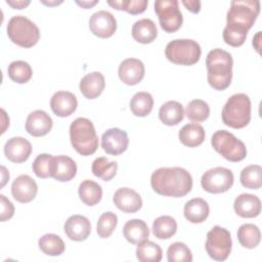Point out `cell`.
Masks as SVG:
<instances>
[{
	"label": "cell",
	"mask_w": 262,
	"mask_h": 262,
	"mask_svg": "<svg viewBox=\"0 0 262 262\" xmlns=\"http://www.w3.org/2000/svg\"><path fill=\"white\" fill-rule=\"evenodd\" d=\"M151 188L165 196L182 198L192 188L190 173L180 167L159 168L150 176Z\"/></svg>",
	"instance_id": "obj_1"
},
{
	"label": "cell",
	"mask_w": 262,
	"mask_h": 262,
	"mask_svg": "<svg viewBox=\"0 0 262 262\" xmlns=\"http://www.w3.org/2000/svg\"><path fill=\"white\" fill-rule=\"evenodd\" d=\"M232 66L233 60L229 52L221 48L211 50L206 57L209 85L219 91L226 89L231 83Z\"/></svg>",
	"instance_id": "obj_2"
},
{
	"label": "cell",
	"mask_w": 262,
	"mask_h": 262,
	"mask_svg": "<svg viewBox=\"0 0 262 262\" xmlns=\"http://www.w3.org/2000/svg\"><path fill=\"white\" fill-rule=\"evenodd\" d=\"M73 147L82 156L94 154L98 147V136L93 123L87 118H77L70 126Z\"/></svg>",
	"instance_id": "obj_3"
},
{
	"label": "cell",
	"mask_w": 262,
	"mask_h": 262,
	"mask_svg": "<svg viewBox=\"0 0 262 262\" xmlns=\"http://www.w3.org/2000/svg\"><path fill=\"white\" fill-rule=\"evenodd\" d=\"M260 12L258 0L231 1L226 15V27L248 32L254 25Z\"/></svg>",
	"instance_id": "obj_4"
},
{
	"label": "cell",
	"mask_w": 262,
	"mask_h": 262,
	"mask_svg": "<svg viewBox=\"0 0 262 262\" xmlns=\"http://www.w3.org/2000/svg\"><path fill=\"white\" fill-rule=\"evenodd\" d=\"M223 123L231 128L241 129L251 121V100L245 93L231 95L224 104L221 113Z\"/></svg>",
	"instance_id": "obj_5"
},
{
	"label": "cell",
	"mask_w": 262,
	"mask_h": 262,
	"mask_svg": "<svg viewBox=\"0 0 262 262\" xmlns=\"http://www.w3.org/2000/svg\"><path fill=\"white\" fill-rule=\"evenodd\" d=\"M6 31L9 39L24 48L34 46L40 38V31L37 25L24 15L12 16L8 20Z\"/></svg>",
	"instance_id": "obj_6"
},
{
	"label": "cell",
	"mask_w": 262,
	"mask_h": 262,
	"mask_svg": "<svg viewBox=\"0 0 262 262\" xmlns=\"http://www.w3.org/2000/svg\"><path fill=\"white\" fill-rule=\"evenodd\" d=\"M202 49L200 44L192 39H175L170 41L165 48L167 59L181 66H192L200 60Z\"/></svg>",
	"instance_id": "obj_7"
},
{
	"label": "cell",
	"mask_w": 262,
	"mask_h": 262,
	"mask_svg": "<svg viewBox=\"0 0 262 262\" xmlns=\"http://www.w3.org/2000/svg\"><path fill=\"white\" fill-rule=\"evenodd\" d=\"M213 148L230 162H239L247 157L245 143L226 130H217L211 138Z\"/></svg>",
	"instance_id": "obj_8"
},
{
	"label": "cell",
	"mask_w": 262,
	"mask_h": 262,
	"mask_svg": "<svg viewBox=\"0 0 262 262\" xmlns=\"http://www.w3.org/2000/svg\"><path fill=\"white\" fill-rule=\"evenodd\" d=\"M205 248L210 256L215 261H224L228 258L231 248L232 241L230 232L219 225L214 226L207 233V239Z\"/></svg>",
	"instance_id": "obj_9"
},
{
	"label": "cell",
	"mask_w": 262,
	"mask_h": 262,
	"mask_svg": "<svg viewBox=\"0 0 262 262\" xmlns=\"http://www.w3.org/2000/svg\"><path fill=\"white\" fill-rule=\"evenodd\" d=\"M155 11L165 32L174 33L180 29L183 17L177 0H158L155 2Z\"/></svg>",
	"instance_id": "obj_10"
},
{
	"label": "cell",
	"mask_w": 262,
	"mask_h": 262,
	"mask_svg": "<svg viewBox=\"0 0 262 262\" xmlns=\"http://www.w3.org/2000/svg\"><path fill=\"white\" fill-rule=\"evenodd\" d=\"M233 180L231 170L224 167H215L207 170L202 175L201 184L203 189L210 193H221L231 188Z\"/></svg>",
	"instance_id": "obj_11"
},
{
	"label": "cell",
	"mask_w": 262,
	"mask_h": 262,
	"mask_svg": "<svg viewBox=\"0 0 262 262\" xmlns=\"http://www.w3.org/2000/svg\"><path fill=\"white\" fill-rule=\"evenodd\" d=\"M89 29L99 38H110L117 30V20L110 11L98 10L90 16Z\"/></svg>",
	"instance_id": "obj_12"
},
{
	"label": "cell",
	"mask_w": 262,
	"mask_h": 262,
	"mask_svg": "<svg viewBox=\"0 0 262 262\" xmlns=\"http://www.w3.org/2000/svg\"><path fill=\"white\" fill-rule=\"evenodd\" d=\"M129 144V138L127 132L120 128L107 129L101 136L102 149L113 156L123 154Z\"/></svg>",
	"instance_id": "obj_13"
},
{
	"label": "cell",
	"mask_w": 262,
	"mask_h": 262,
	"mask_svg": "<svg viewBox=\"0 0 262 262\" xmlns=\"http://www.w3.org/2000/svg\"><path fill=\"white\" fill-rule=\"evenodd\" d=\"M38 185L36 181L27 174L16 177L11 184V194L19 203L26 204L33 201L37 194Z\"/></svg>",
	"instance_id": "obj_14"
},
{
	"label": "cell",
	"mask_w": 262,
	"mask_h": 262,
	"mask_svg": "<svg viewBox=\"0 0 262 262\" xmlns=\"http://www.w3.org/2000/svg\"><path fill=\"white\" fill-rule=\"evenodd\" d=\"M145 68L141 60L137 58L124 59L118 69L120 80L126 85H136L144 77Z\"/></svg>",
	"instance_id": "obj_15"
},
{
	"label": "cell",
	"mask_w": 262,
	"mask_h": 262,
	"mask_svg": "<svg viewBox=\"0 0 262 262\" xmlns=\"http://www.w3.org/2000/svg\"><path fill=\"white\" fill-rule=\"evenodd\" d=\"M67 236L75 242L85 241L91 232V223L89 219L83 215L70 216L63 225Z\"/></svg>",
	"instance_id": "obj_16"
},
{
	"label": "cell",
	"mask_w": 262,
	"mask_h": 262,
	"mask_svg": "<svg viewBox=\"0 0 262 262\" xmlns=\"http://www.w3.org/2000/svg\"><path fill=\"white\" fill-rule=\"evenodd\" d=\"M53 125L51 117L42 110H37L30 113L26 120L27 132L35 137L44 136L49 133Z\"/></svg>",
	"instance_id": "obj_17"
},
{
	"label": "cell",
	"mask_w": 262,
	"mask_h": 262,
	"mask_svg": "<svg viewBox=\"0 0 262 262\" xmlns=\"http://www.w3.org/2000/svg\"><path fill=\"white\" fill-rule=\"evenodd\" d=\"M32 152L31 142L20 136L11 137L4 145L5 157L13 163L26 162Z\"/></svg>",
	"instance_id": "obj_18"
},
{
	"label": "cell",
	"mask_w": 262,
	"mask_h": 262,
	"mask_svg": "<svg viewBox=\"0 0 262 262\" xmlns=\"http://www.w3.org/2000/svg\"><path fill=\"white\" fill-rule=\"evenodd\" d=\"M113 202L119 210L125 213H135L142 207V200L139 193L129 187H121L116 190Z\"/></svg>",
	"instance_id": "obj_19"
},
{
	"label": "cell",
	"mask_w": 262,
	"mask_h": 262,
	"mask_svg": "<svg viewBox=\"0 0 262 262\" xmlns=\"http://www.w3.org/2000/svg\"><path fill=\"white\" fill-rule=\"evenodd\" d=\"M78 106V100L74 93L70 91H57L50 98L52 112L61 118L71 116Z\"/></svg>",
	"instance_id": "obj_20"
},
{
	"label": "cell",
	"mask_w": 262,
	"mask_h": 262,
	"mask_svg": "<svg viewBox=\"0 0 262 262\" xmlns=\"http://www.w3.org/2000/svg\"><path fill=\"white\" fill-rule=\"evenodd\" d=\"M77 174V165L75 161L64 155L53 157L51 177L57 181L66 182L72 180Z\"/></svg>",
	"instance_id": "obj_21"
},
{
	"label": "cell",
	"mask_w": 262,
	"mask_h": 262,
	"mask_svg": "<svg viewBox=\"0 0 262 262\" xmlns=\"http://www.w3.org/2000/svg\"><path fill=\"white\" fill-rule=\"evenodd\" d=\"M233 209L243 218H254L261 213V201L257 195L242 193L235 198Z\"/></svg>",
	"instance_id": "obj_22"
},
{
	"label": "cell",
	"mask_w": 262,
	"mask_h": 262,
	"mask_svg": "<svg viewBox=\"0 0 262 262\" xmlns=\"http://www.w3.org/2000/svg\"><path fill=\"white\" fill-rule=\"evenodd\" d=\"M105 87V80L100 72L86 74L80 81L79 88L81 93L88 99L98 97Z\"/></svg>",
	"instance_id": "obj_23"
},
{
	"label": "cell",
	"mask_w": 262,
	"mask_h": 262,
	"mask_svg": "<svg viewBox=\"0 0 262 262\" xmlns=\"http://www.w3.org/2000/svg\"><path fill=\"white\" fill-rule=\"evenodd\" d=\"M184 217L191 223H202L204 222L210 213L209 204L201 199L194 198L189 200L184 205Z\"/></svg>",
	"instance_id": "obj_24"
},
{
	"label": "cell",
	"mask_w": 262,
	"mask_h": 262,
	"mask_svg": "<svg viewBox=\"0 0 262 262\" xmlns=\"http://www.w3.org/2000/svg\"><path fill=\"white\" fill-rule=\"evenodd\" d=\"M124 237L133 245L146 241L149 236V228L141 219L128 220L123 227Z\"/></svg>",
	"instance_id": "obj_25"
},
{
	"label": "cell",
	"mask_w": 262,
	"mask_h": 262,
	"mask_svg": "<svg viewBox=\"0 0 262 262\" xmlns=\"http://www.w3.org/2000/svg\"><path fill=\"white\" fill-rule=\"evenodd\" d=\"M157 26L150 18H141L135 21L132 26V37L139 43H151L157 38Z\"/></svg>",
	"instance_id": "obj_26"
},
{
	"label": "cell",
	"mask_w": 262,
	"mask_h": 262,
	"mask_svg": "<svg viewBox=\"0 0 262 262\" xmlns=\"http://www.w3.org/2000/svg\"><path fill=\"white\" fill-rule=\"evenodd\" d=\"M205 130L196 123L185 124L178 133L179 140L182 144L188 147H195L201 145L205 140Z\"/></svg>",
	"instance_id": "obj_27"
},
{
	"label": "cell",
	"mask_w": 262,
	"mask_h": 262,
	"mask_svg": "<svg viewBox=\"0 0 262 262\" xmlns=\"http://www.w3.org/2000/svg\"><path fill=\"white\" fill-rule=\"evenodd\" d=\"M159 118L167 126L178 125L184 118L182 104L175 100H169L163 103L159 111Z\"/></svg>",
	"instance_id": "obj_28"
},
{
	"label": "cell",
	"mask_w": 262,
	"mask_h": 262,
	"mask_svg": "<svg viewBox=\"0 0 262 262\" xmlns=\"http://www.w3.org/2000/svg\"><path fill=\"white\" fill-rule=\"evenodd\" d=\"M78 193L80 200L85 205L94 206L98 204L102 198V188L97 182L86 179L80 183Z\"/></svg>",
	"instance_id": "obj_29"
},
{
	"label": "cell",
	"mask_w": 262,
	"mask_h": 262,
	"mask_svg": "<svg viewBox=\"0 0 262 262\" xmlns=\"http://www.w3.org/2000/svg\"><path fill=\"white\" fill-rule=\"evenodd\" d=\"M130 110L136 117H146L154 107V98L145 91L136 92L130 100Z\"/></svg>",
	"instance_id": "obj_30"
},
{
	"label": "cell",
	"mask_w": 262,
	"mask_h": 262,
	"mask_svg": "<svg viewBox=\"0 0 262 262\" xmlns=\"http://www.w3.org/2000/svg\"><path fill=\"white\" fill-rule=\"evenodd\" d=\"M237 239L247 249L256 248L261 239V232L257 225L253 223L242 224L237 229Z\"/></svg>",
	"instance_id": "obj_31"
},
{
	"label": "cell",
	"mask_w": 262,
	"mask_h": 262,
	"mask_svg": "<svg viewBox=\"0 0 262 262\" xmlns=\"http://www.w3.org/2000/svg\"><path fill=\"white\" fill-rule=\"evenodd\" d=\"M177 230L176 220L168 215L160 216L152 223V233L160 239H168L172 237Z\"/></svg>",
	"instance_id": "obj_32"
},
{
	"label": "cell",
	"mask_w": 262,
	"mask_h": 262,
	"mask_svg": "<svg viewBox=\"0 0 262 262\" xmlns=\"http://www.w3.org/2000/svg\"><path fill=\"white\" fill-rule=\"evenodd\" d=\"M94 176L102 179L103 181L112 180L118 170V164L115 161H110L104 157L96 158L91 167Z\"/></svg>",
	"instance_id": "obj_33"
},
{
	"label": "cell",
	"mask_w": 262,
	"mask_h": 262,
	"mask_svg": "<svg viewBox=\"0 0 262 262\" xmlns=\"http://www.w3.org/2000/svg\"><path fill=\"white\" fill-rule=\"evenodd\" d=\"M162 256L161 247L151 241H143L136 248V257L140 262H160Z\"/></svg>",
	"instance_id": "obj_34"
},
{
	"label": "cell",
	"mask_w": 262,
	"mask_h": 262,
	"mask_svg": "<svg viewBox=\"0 0 262 262\" xmlns=\"http://www.w3.org/2000/svg\"><path fill=\"white\" fill-rule=\"evenodd\" d=\"M40 250L48 256H59L63 253L66 246L63 241L54 233H46L38 241Z\"/></svg>",
	"instance_id": "obj_35"
},
{
	"label": "cell",
	"mask_w": 262,
	"mask_h": 262,
	"mask_svg": "<svg viewBox=\"0 0 262 262\" xmlns=\"http://www.w3.org/2000/svg\"><path fill=\"white\" fill-rule=\"evenodd\" d=\"M241 183L244 187L258 189L262 185V168L259 165H250L244 168L239 175Z\"/></svg>",
	"instance_id": "obj_36"
},
{
	"label": "cell",
	"mask_w": 262,
	"mask_h": 262,
	"mask_svg": "<svg viewBox=\"0 0 262 262\" xmlns=\"http://www.w3.org/2000/svg\"><path fill=\"white\" fill-rule=\"evenodd\" d=\"M8 77L15 83L24 84L30 81L33 75L31 66L25 60H14L7 68Z\"/></svg>",
	"instance_id": "obj_37"
},
{
	"label": "cell",
	"mask_w": 262,
	"mask_h": 262,
	"mask_svg": "<svg viewBox=\"0 0 262 262\" xmlns=\"http://www.w3.org/2000/svg\"><path fill=\"white\" fill-rule=\"evenodd\" d=\"M185 115L192 122H204L210 115V106L205 100L193 99L186 105Z\"/></svg>",
	"instance_id": "obj_38"
},
{
	"label": "cell",
	"mask_w": 262,
	"mask_h": 262,
	"mask_svg": "<svg viewBox=\"0 0 262 262\" xmlns=\"http://www.w3.org/2000/svg\"><path fill=\"white\" fill-rule=\"evenodd\" d=\"M118 223V217L115 213L108 211L101 214L96 224V232L99 237L106 238L112 235Z\"/></svg>",
	"instance_id": "obj_39"
},
{
	"label": "cell",
	"mask_w": 262,
	"mask_h": 262,
	"mask_svg": "<svg viewBox=\"0 0 262 262\" xmlns=\"http://www.w3.org/2000/svg\"><path fill=\"white\" fill-rule=\"evenodd\" d=\"M167 259L169 262H191L192 254L184 243L175 242L167 250Z\"/></svg>",
	"instance_id": "obj_40"
},
{
	"label": "cell",
	"mask_w": 262,
	"mask_h": 262,
	"mask_svg": "<svg viewBox=\"0 0 262 262\" xmlns=\"http://www.w3.org/2000/svg\"><path fill=\"white\" fill-rule=\"evenodd\" d=\"M107 4L118 10H125L131 14L142 13L148 4L147 0H107Z\"/></svg>",
	"instance_id": "obj_41"
},
{
	"label": "cell",
	"mask_w": 262,
	"mask_h": 262,
	"mask_svg": "<svg viewBox=\"0 0 262 262\" xmlns=\"http://www.w3.org/2000/svg\"><path fill=\"white\" fill-rule=\"evenodd\" d=\"M52 160L53 156L48 154H40L32 164L33 172L40 178L51 177Z\"/></svg>",
	"instance_id": "obj_42"
},
{
	"label": "cell",
	"mask_w": 262,
	"mask_h": 262,
	"mask_svg": "<svg viewBox=\"0 0 262 262\" xmlns=\"http://www.w3.org/2000/svg\"><path fill=\"white\" fill-rule=\"evenodd\" d=\"M247 35H248V32H246V31L228 28L226 26L223 29V34H222L223 40L225 41V43L232 47L242 46L246 41Z\"/></svg>",
	"instance_id": "obj_43"
},
{
	"label": "cell",
	"mask_w": 262,
	"mask_h": 262,
	"mask_svg": "<svg viewBox=\"0 0 262 262\" xmlns=\"http://www.w3.org/2000/svg\"><path fill=\"white\" fill-rule=\"evenodd\" d=\"M0 204H1V216L0 220L2 222L10 219L14 214V206L12 203L3 194H0Z\"/></svg>",
	"instance_id": "obj_44"
},
{
	"label": "cell",
	"mask_w": 262,
	"mask_h": 262,
	"mask_svg": "<svg viewBox=\"0 0 262 262\" xmlns=\"http://www.w3.org/2000/svg\"><path fill=\"white\" fill-rule=\"evenodd\" d=\"M181 2L192 13H198L201 10V1L199 0H182Z\"/></svg>",
	"instance_id": "obj_45"
},
{
	"label": "cell",
	"mask_w": 262,
	"mask_h": 262,
	"mask_svg": "<svg viewBox=\"0 0 262 262\" xmlns=\"http://www.w3.org/2000/svg\"><path fill=\"white\" fill-rule=\"evenodd\" d=\"M6 3L15 9H23V8L27 7L31 3V1L30 0H17V1L16 0H6Z\"/></svg>",
	"instance_id": "obj_46"
},
{
	"label": "cell",
	"mask_w": 262,
	"mask_h": 262,
	"mask_svg": "<svg viewBox=\"0 0 262 262\" xmlns=\"http://www.w3.org/2000/svg\"><path fill=\"white\" fill-rule=\"evenodd\" d=\"M98 1L97 0H92V1H79L76 0V3L80 6H82L83 8H90L91 6H94Z\"/></svg>",
	"instance_id": "obj_47"
},
{
	"label": "cell",
	"mask_w": 262,
	"mask_h": 262,
	"mask_svg": "<svg viewBox=\"0 0 262 262\" xmlns=\"http://www.w3.org/2000/svg\"><path fill=\"white\" fill-rule=\"evenodd\" d=\"M1 171H2V182H1V187H3L5 185V183L7 182V180L9 179V174L6 170V168L4 166H1Z\"/></svg>",
	"instance_id": "obj_48"
},
{
	"label": "cell",
	"mask_w": 262,
	"mask_h": 262,
	"mask_svg": "<svg viewBox=\"0 0 262 262\" xmlns=\"http://www.w3.org/2000/svg\"><path fill=\"white\" fill-rule=\"evenodd\" d=\"M260 35H261V32H257L256 36L253 38V46L256 48V50L259 52V49H260V46H259V40H260Z\"/></svg>",
	"instance_id": "obj_49"
},
{
	"label": "cell",
	"mask_w": 262,
	"mask_h": 262,
	"mask_svg": "<svg viewBox=\"0 0 262 262\" xmlns=\"http://www.w3.org/2000/svg\"><path fill=\"white\" fill-rule=\"evenodd\" d=\"M44 4H46V5H55V4H59V3H61L62 1H54V2H46V1H42Z\"/></svg>",
	"instance_id": "obj_50"
}]
</instances>
